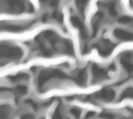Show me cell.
<instances>
[{
  "instance_id": "9",
  "label": "cell",
  "mask_w": 133,
  "mask_h": 119,
  "mask_svg": "<svg viewBox=\"0 0 133 119\" xmlns=\"http://www.w3.org/2000/svg\"><path fill=\"white\" fill-rule=\"evenodd\" d=\"M86 80H87V75H86V70L85 69H80L77 72V75L75 76V79H74L75 83H77L78 85H81V86L85 85Z\"/></svg>"
},
{
  "instance_id": "6",
  "label": "cell",
  "mask_w": 133,
  "mask_h": 119,
  "mask_svg": "<svg viewBox=\"0 0 133 119\" xmlns=\"http://www.w3.org/2000/svg\"><path fill=\"white\" fill-rule=\"evenodd\" d=\"M113 48H114V44L109 39H105L98 47V52H99V54L101 56H104L105 57V56H108L111 53V51H112Z\"/></svg>"
},
{
  "instance_id": "11",
  "label": "cell",
  "mask_w": 133,
  "mask_h": 119,
  "mask_svg": "<svg viewBox=\"0 0 133 119\" xmlns=\"http://www.w3.org/2000/svg\"><path fill=\"white\" fill-rule=\"evenodd\" d=\"M121 64L127 72H129V73L133 72V62L131 61V59H127V58L122 57L121 58Z\"/></svg>"
},
{
  "instance_id": "8",
  "label": "cell",
  "mask_w": 133,
  "mask_h": 119,
  "mask_svg": "<svg viewBox=\"0 0 133 119\" xmlns=\"http://www.w3.org/2000/svg\"><path fill=\"white\" fill-rule=\"evenodd\" d=\"M71 24L73 25V27L79 29L80 33L83 34V35H86V31H85V28H84V25H83V22L81 21V19L77 16H73L71 18Z\"/></svg>"
},
{
  "instance_id": "3",
  "label": "cell",
  "mask_w": 133,
  "mask_h": 119,
  "mask_svg": "<svg viewBox=\"0 0 133 119\" xmlns=\"http://www.w3.org/2000/svg\"><path fill=\"white\" fill-rule=\"evenodd\" d=\"M91 75H92V81L95 83L101 82L108 78L107 71L98 64H91Z\"/></svg>"
},
{
  "instance_id": "22",
  "label": "cell",
  "mask_w": 133,
  "mask_h": 119,
  "mask_svg": "<svg viewBox=\"0 0 133 119\" xmlns=\"http://www.w3.org/2000/svg\"><path fill=\"white\" fill-rule=\"evenodd\" d=\"M76 4H77V6H78V8H79V10L82 12V9H84V7L86 6V2H76Z\"/></svg>"
},
{
  "instance_id": "10",
  "label": "cell",
  "mask_w": 133,
  "mask_h": 119,
  "mask_svg": "<svg viewBox=\"0 0 133 119\" xmlns=\"http://www.w3.org/2000/svg\"><path fill=\"white\" fill-rule=\"evenodd\" d=\"M28 75L25 73V72H20V73H16V75H12L10 76L8 79L12 82V83H20V82H24L26 80H28Z\"/></svg>"
},
{
  "instance_id": "14",
  "label": "cell",
  "mask_w": 133,
  "mask_h": 119,
  "mask_svg": "<svg viewBox=\"0 0 133 119\" xmlns=\"http://www.w3.org/2000/svg\"><path fill=\"white\" fill-rule=\"evenodd\" d=\"M27 91H28L27 87H26L25 85H23V84H19V85H17V87L15 88V92H16L18 95H20V96H23V95L27 94Z\"/></svg>"
},
{
  "instance_id": "23",
  "label": "cell",
  "mask_w": 133,
  "mask_h": 119,
  "mask_svg": "<svg viewBox=\"0 0 133 119\" xmlns=\"http://www.w3.org/2000/svg\"><path fill=\"white\" fill-rule=\"evenodd\" d=\"M21 119H34V116L32 114H24L21 117Z\"/></svg>"
},
{
  "instance_id": "2",
  "label": "cell",
  "mask_w": 133,
  "mask_h": 119,
  "mask_svg": "<svg viewBox=\"0 0 133 119\" xmlns=\"http://www.w3.org/2000/svg\"><path fill=\"white\" fill-rule=\"evenodd\" d=\"M1 56H2V58L18 60L23 56V51L21 50V48H19L17 46L3 43L2 50H1Z\"/></svg>"
},
{
  "instance_id": "18",
  "label": "cell",
  "mask_w": 133,
  "mask_h": 119,
  "mask_svg": "<svg viewBox=\"0 0 133 119\" xmlns=\"http://www.w3.org/2000/svg\"><path fill=\"white\" fill-rule=\"evenodd\" d=\"M99 117L101 119H114L115 118V115L112 114V113H108V112H104V113H101L99 115Z\"/></svg>"
},
{
  "instance_id": "16",
  "label": "cell",
  "mask_w": 133,
  "mask_h": 119,
  "mask_svg": "<svg viewBox=\"0 0 133 119\" xmlns=\"http://www.w3.org/2000/svg\"><path fill=\"white\" fill-rule=\"evenodd\" d=\"M52 18H53L56 22H58V23H62V22H63L62 13H61L60 11H58V10H55V11L52 13Z\"/></svg>"
},
{
  "instance_id": "17",
  "label": "cell",
  "mask_w": 133,
  "mask_h": 119,
  "mask_svg": "<svg viewBox=\"0 0 133 119\" xmlns=\"http://www.w3.org/2000/svg\"><path fill=\"white\" fill-rule=\"evenodd\" d=\"M123 97H130V98H133V88L130 87V88H127L123 93H122V98Z\"/></svg>"
},
{
  "instance_id": "21",
  "label": "cell",
  "mask_w": 133,
  "mask_h": 119,
  "mask_svg": "<svg viewBox=\"0 0 133 119\" xmlns=\"http://www.w3.org/2000/svg\"><path fill=\"white\" fill-rule=\"evenodd\" d=\"M52 119H63V117H62V113H61V111H60L59 108H57V109L54 111L53 116H52Z\"/></svg>"
},
{
  "instance_id": "7",
  "label": "cell",
  "mask_w": 133,
  "mask_h": 119,
  "mask_svg": "<svg viewBox=\"0 0 133 119\" xmlns=\"http://www.w3.org/2000/svg\"><path fill=\"white\" fill-rule=\"evenodd\" d=\"M7 8H8L9 12L19 13L26 9V5H25V3L20 2V1H9V2H7Z\"/></svg>"
},
{
  "instance_id": "12",
  "label": "cell",
  "mask_w": 133,
  "mask_h": 119,
  "mask_svg": "<svg viewBox=\"0 0 133 119\" xmlns=\"http://www.w3.org/2000/svg\"><path fill=\"white\" fill-rule=\"evenodd\" d=\"M25 28H26V27L23 26V25H11V24H9V25H7V26L2 25V29H3V30L12 31V32H20V31L24 30Z\"/></svg>"
},
{
  "instance_id": "15",
  "label": "cell",
  "mask_w": 133,
  "mask_h": 119,
  "mask_svg": "<svg viewBox=\"0 0 133 119\" xmlns=\"http://www.w3.org/2000/svg\"><path fill=\"white\" fill-rule=\"evenodd\" d=\"M108 13L111 17H116L117 16V9H116V4L115 3H109L107 6Z\"/></svg>"
},
{
  "instance_id": "5",
  "label": "cell",
  "mask_w": 133,
  "mask_h": 119,
  "mask_svg": "<svg viewBox=\"0 0 133 119\" xmlns=\"http://www.w3.org/2000/svg\"><path fill=\"white\" fill-rule=\"evenodd\" d=\"M113 36L117 40H122V41H130V40H133V33L132 32H129L127 30L121 29V28L114 29Z\"/></svg>"
},
{
  "instance_id": "19",
  "label": "cell",
  "mask_w": 133,
  "mask_h": 119,
  "mask_svg": "<svg viewBox=\"0 0 133 119\" xmlns=\"http://www.w3.org/2000/svg\"><path fill=\"white\" fill-rule=\"evenodd\" d=\"M70 112H71V114H72L74 117H76V118H79L80 115H81V110H80L79 108H77V107L72 108V109L70 110Z\"/></svg>"
},
{
  "instance_id": "13",
  "label": "cell",
  "mask_w": 133,
  "mask_h": 119,
  "mask_svg": "<svg viewBox=\"0 0 133 119\" xmlns=\"http://www.w3.org/2000/svg\"><path fill=\"white\" fill-rule=\"evenodd\" d=\"M63 49H64L65 54H68V55H73L74 54V48H73V43L71 42V40H64Z\"/></svg>"
},
{
  "instance_id": "1",
  "label": "cell",
  "mask_w": 133,
  "mask_h": 119,
  "mask_svg": "<svg viewBox=\"0 0 133 119\" xmlns=\"http://www.w3.org/2000/svg\"><path fill=\"white\" fill-rule=\"evenodd\" d=\"M53 78H59V79H64L66 78V76L59 69L56 68H48V69H44L39 72L38 78H37V84H38V88L41 89L43 85H45L50 79Z\"/></svg>"
},
{
  "instance_id": "4",
  "label": "cell",
  "mask_w": 133,
  "mask_h": 119,
  "mask_svg": "<svg viewBox=\"0 0 133 119\" xmlns=\"http://www.w3.org/2000/svg\"><path fill=\"white\" fill-rule=\"evenodd\" d=\"M96 97L102 101H112L115 97V92L110 88H104L96 94Z\"/></svg>"
},
{
  "instance_id": "20",
  "label": "cell",
  "mask_w": 133,
  "mask_h": 119,
  "mask_svg": "<svg viewBox=\"0 0 133 119\" xmlns=\"http://www.w3.org/2000/svg\"><path fill=\"white\" fill-rule=\"evenodd\" d=\"M133 21V19L131 17H128V16H125V17H121L118 19V22L122 23V24H129Z\"/></svg>"
}]
</instances>
